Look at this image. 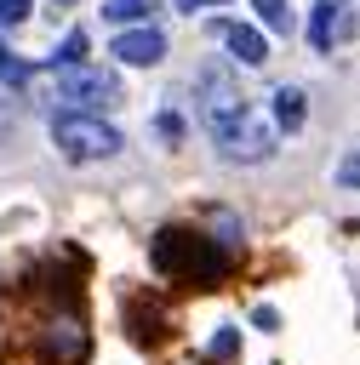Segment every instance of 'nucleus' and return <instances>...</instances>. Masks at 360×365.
<instances>
[{"label": "nucleus", "mask_w": 360, "mask_h": 365, "mask_svg": "<svg viewBox=\"0 0 360 365\" xmlns=\"http://www.w3.org/2000/svg\"><path fill=\"white\" fill-rule=\"evenodd\" d=\"M160 137H183V120L177 114H160Z\"/></svg>", "instance_id": "20"}, {"label": "nucleus", "mask_w": 360, "mask_h": 365, "mask_svg": "<svg viewBox=\"0 0 360 365\" xmlns=\"http://www.w3.org/2000/svg\"><path fill=\"white\" fill-rule=\"evenodd\" d=\"M223 40H229V57H240L246 68L269 63V46H263V34H257L251 23H229V29H223Z\"/></svg>", "instance_id": "8"}, {"label": "nucleus", "mask_w": 360, "mask_h": 365, "mask_svg": "<svg viewBox=\"0 0 360 365\" xmlns=\"http://www.w3.org/2000/svg\"><path fill=\"white\" fill-rule=\"evenodd\" d=\"M29 17V0H0V23H23Z\"/></svg>", "instance_id": "18"}, {"label": "nucleus", "mask_w": 360, "mask_h": 365, "mask_svg": "<svg viewBox=\"0 0 360 365\" xmlns=\"http://www.w3.org/2000/svg\"><path fill=\"white\" fill-rule=\"evenodd\" d=\"M11 125H17V114H11V103H6V97H0V143H6V137H11Z\"/></svg>", "instance_id": "19"}, {"label": "nucleus", "mask_w": 360, "mask_h": 365, "mask_svg": "<svg viewBox=\"0 0 360 365\" xmlns=\"http://www.w3.org/2000/svg\"><path fill=\"white\" fill-rule=\"evenodd\" d=\"M251 103H246V91H240V80L229 74V68H206L200 80H194V114H200V125L206 131H223L234 114H246Z\"/></svg>", "instance_id": "5"}, {"label": "nucleus", "mask_w": 360, "mask_h": 365, "mask_svg": "<svg viewBox=\"0 0 360 365\" xmlns=\"http://www.w3.org/2000/svg\"><path fill=\"white\" fill-rule=\"evenodd\" d=\"M154 268L171 279H194V285H217L229 274V251L200 234V228H160L154 234Z\"/></svg>", "instance_id": "1"}, {"label": "nucleus", "mask_w": 360, "mask_h": 365, "mask_svg": "<svg viewBox=\"0 0 360 365\" xmlns=\"http://www.w3.org/2000/svg\"><path fill=\"white\" fill-rule=\"evenodd\" d=\"M86 354H91V336H86V314H80L74 302L51 308V314L40 319V359H46V365H80Z\"/></svg>", "instance_id": "3"}, {"label": "nucleus", "mask_w": 360, "mask_h": 365, "mask_svg": "<svg viewBox=\"0 0 360 365\" xmlns=\"http://www.w3.org/2000/svg\"><path fill=\"white\" fill-rule=\"evenodd\" d=\"M211 143H217V154L223 160H240V165H257V160H269L274 154V143H280V131L257 114V108H246V114H234L223 131H211Z\"/></svg>", "instance_id": "4"}, {"label": "nucleus", "mask_w": 360, "mask_h": 365, "mask_svg": "<svg viewBox=\"0 0 360 365\" xmlns=\"http://www.w3.org/2000/svg\"><path fill=\"white\" fill-rule=\"evenodd\" d=\"M51 143H57V154L63 160H114L120 154V131L109 125V120H97V114H74V108H63V114H51Z\"/></svg>", "instance_id": "2"}, {"label": "nucleus", "mask_w": 360, "mask_h": 365, "mask_svg": "<svg viewBox=\"0 0 360 365\" xmlns=\"http://www.w3.org/2000/svg\"><path fill=\"white\" fill-rule=\"evenodd\" d=\"M337 40H360V0H337Z\"/></svg>", "instance_id": "14"}, {"label": "nucleus", "mask_w": 360, "mask_h": 365, "mask_svg": "<svg viewBox=\"0 0 360 365\" xmlns=\"http://www.w3.org/2000/svg\"><path fill=\"white\" fill-rule=\"evenodd\" d=\"M177 6H183V11H194V6H211V0H177Z\"/></svg>", "instance_id": "21"}, {"label": "nucleus", "mask_w": 360, "mask_h": 365, "mask_svg": "<svg viewBox=\"0 0 360 365\" xmlns=\"http://www.w3.org/2000/svg\"><path fill=\"white\" fill-rule=\"evenodd\" d=\"M74 63H86V29L63 34V46L51 51V68H74Z\"/></svg>", "instance_id": "11"}, {"label": "nucleus", "mask_w": 360, "mask_h": 365, "mask_svg": "<svg viewBox=\"0 0 360 365\" xmlns=\"http://www.w3.org/2000/svg\"><path fill=\"white\" fill-rule=\"evenodd\" d=\"M234 348H240V336H234V331H217V336H211V354H217V359H229Z\"/></svg>", "instance_id": "17"}, {"label": "nucleus", "mask_w": 360, "mask_h": 365, "mask_svg": "<svg viewBox=\"0 0 360 365\" xmlns=\"http://www.w3.org/2000/svg\"><path fill=\"white\" fill-rule=\"evenodd\" d=\"M114 57H120V63H137V68H143V63H160V57H166V34L149 29V23H143V29H120V34H114Z\"/></svg>", "instance_id": "7"}, {"label": "nucleus", "mask_w": 360, "mask_h": 365, "mask_svg": "<svg viewBox=\"0 0 360 365\" xmlns=\"http://www.w3.org/2000/svg\"><path fill=\"white\" fill-rule=\"evenodd\" d=\"M337 182H343V188H360V154H349V160L337 165Z\"/></svg>", "instance_id": "16"}, {"label": "nucleus", "mask_w": 360, "mask_h": 365, "mask_svg": "<svg viewBox=\"0 0 360 365\" xmlns=\"http://www.w3.org/2000/svg\"><path fill=\"white\" fill-rule=\"evenodd\" d=\"M0 80H6V86H23V80H29V63H17L6 46H0Z\"/></svg>", "instance_id": "15"}, {"label": "nucleus", "mask_w": 360, "mask_h": 365, "mask_svg": "<svg viewBox=\"0 0 360 365\" xmlns=\"http://www.w3.org/2000/svg\"><path fill=\"white\" fill-rule=\"evenodd\" d=\"M149 6H154V0H109V6H103V17H109V23H143V17H149Z\"/></svg>", "instance_id": "12"}, {"label": "nucleus", "mask_w": 360, "mask_h": 365, "mask_svg": "<svg viewBox=\"0 0 360 365\" xmlns=\"http://www.w3.org/2000/svg\"><path fill=\"white\" fill-rule=\"evenodd\" d=\"M57 97H63L74 114H91V108H109V103H120V80H114L109 68L74 63V68H57Z\"/></svg>", "instance_id": "6"}, {"label": "nucleus", "mask_w": 360, "mask_h": 365, "mask_svg": "<svg viewBox=\"0 0 360 365\" xmlns=\"http://www.w3.org/2000/svg\"><path fill=\"white\" fill-rule=\"evenodd\" d=\"M309 46L314 51H331L337 46V0H320L314 17H309Z\"/></svg>", "instance_id": "10"}, {"label": "nucleus", "mask_w": 360, "mask_h": 365, "mask_svg": "<svg viewBox=\"0 0 360 365\" xmlns=\"http://www.w3.org/2000/svg\"><path fill=\"white\" fill-rule=\"evenodd\" d=\"M251 6H257V17H263L274 34H291V6H286V0H251Z\"/></svg>", "instance_id": "13"}, {"label": "nucleus", "mask_w": 360, "mask_h": 365, "mask_svg": "<svg viewBox=\"0 0 360 365\" xmlns=\"http://www.w3.org/2000/svg\"><path fill=\"white\" fill-rule=\"evenodd\" d=\"M303 114H309V103H303V91H297V86H280V91H274V120H269V125L291 137V131L303 125Z\"/></svg>", "instance_id": "9"}, {"label": "nucleus", "mask_w": 360, "mask_h": 365, "mask_svg": "<svg viewBox=\"0 0 360 365\" xmlns=\"http://www.w3.org/2000/svg\"><path fill=\"white\" fill-rule=\"evenodd\" d=\"M69 6H74V0H51V11H69Z\"/></svg>", "instance_id": "22"}]
</instances>
